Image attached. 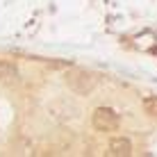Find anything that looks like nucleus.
<instances>
[{
	"label": "nucleus",
	"instance_id": "1",
	"mask_svg": "<svg viewBox=\"0 0 157 157\" xmlns=\"http://www.w3.org/2000/svg\"><path fill=\"white\" fill-rule=\"evenodd\" d=\"M91 123H94V128L98 130V132H114V130L121 125V118L114 109H109V107H98V109L94 112V116H91Z\"/></svg>",
	"mask_w": 157,
	"mask_h": 157
},
{
	"label": "nucleus",
	"instance_id": "2",
	"mask_svg": "<svg viewBox=\"0 0 157 157\" xmlns=\"http://www.w3.org/2000/svg\"><path fill=\"white\" fill-rule=\"evenodd\" d=\"M66 82L68 86L75 91V94H91L94 91V86H96V78L91 73H86V71H71L66 75Z\"/></svg>",
	"mask_w": 157,
	"mask_h": 157
},
{
	"label": "nucleus",
	"instance_id": "3",
	"mask_svg": "<svg viewBox=\"0 0 157 157\" xmlns=\"http://www.w3.org/2000/svg\"><path fill=\"white\" fill-rule=\"evenodd\" d=\"M109 155L112 157H128L132 155V144L125 137H114L109 141Z\"/></svg>",
	"mask_w": 157,
	"mask_h": 157
},
{
	"label": "nucleus",
	"instance_id": "4",
	"mask_svg": "<svg viewBox=\"0 0 157 157\" xmlns=\"http://www.w3.org/2000/svg\"><path fill=\"white\" fill-rule=\"evenodd\" d=\"M16 75H18L16 64L0 59V82H12V80H16Z\"/></svg>",
	"mask_w": 157,
	"mask_h": 157
},
{
	"label": "nucleus",
	"instance_id": "5",
	"mask_svg": "<svg viewBox=\"0 0 157 157\" xmlns=\"http://www.w3.org/2000/svg\"><path fill=\"white\" fill-rule=\"evenodd\" d=\"M144 109H146V114L157 116V96H148V98H144Z\"/></svg>",
	"mask_w": 157,
	"mask_h": 157
}]
</instances>
